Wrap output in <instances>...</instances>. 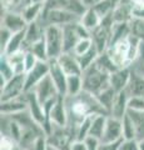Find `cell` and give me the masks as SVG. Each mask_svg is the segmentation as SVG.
<instances>
[{"label": "cell", "mask_w": 144, "mask_h": 150, "mask_svg": "<svg viewBox=\"0 0 144 150\" xmlns=\"http://www.w3.org/2000/svg\"><path fill=\"white\" fill-rule=\"evenodd\" d=\"M21 50H25V30L20 33H15L13 35L10 43H9L5 53L3 55H10L14 53H18V51H21Z\"/></svg>", "instance_id": "cell-31"}, {"label": "cell", "mask_w": 144, "mask_h": 150, "mask_svg": "<svg viewBox=\"0 0 144 150\" xmlns=\"http://www.w3.org/2000/svg\"><path fill=\"white\" fill-rule=\"evenodd\" d=\"M0 110H1V115H5V116H13V115L20 114L23 111H26L28 104L25 99V94L20 98H16V99L1 103Z\"/></svg>", "instance_id": "cell-22"}, {"label": "cell", "mask_w": 144, "mask_h": 150, "mask_svg": "<svg viewBox=\"0 0 144 150\" xmlns=\"http://www.w3.org/2000/svg\"><path fill=\"white\" fill-rule=\"evenodd\" d=\"M101 0H83V3H84V5L89 9V8H94L96 4H99Z\"/></svg>", "instance_id": "cell-50"}, {"label": "cell", "mask_w": 144, "mask_h": 150, "mask_svg": "<svg viewBox=\"0 0 144 150\" xmlns=\"http://www.w3.org/2000/svg\"><path fill=\"white\" fill-rule=\"evenodd\" d=\"M49 63V76L52 78L55 88L58 90L59 96H67V80L68 76L64 70L59 65L57 59L48 60Z\"/></svg>", "instance_id": "cell-11"}, {"label": "cell", "mask_w": 144, "mask_h": 150, "mask_svg": "<svg viewBox=\"0 0 144 150\" xmlns=\"http://www.w3.org/2000/svg\"><path fill=\"white\" fill-rule=\"evenodd\" d=\"M96 64L99 65V67L103 69V70H105L106 73H109V74H111L113 71H115L118 68L115 67V64L113 63V60L110 59V56H109V54L106 53H101V54H99V56H98V59H96V62H95Z\"/></svg>", "instance_id": "cell-37"}, {"label": "cell", "mask_w": 144, "mask_h": 150, "mask_svg": "<svg viewBox=\"0 0 144 150\" xmlns=\"http://www.w3.org/2000/svg\"><path fill=\"white\" fill-rule=\"evenodd\" d=\"M44 25H57V26H65L73 23L80 21V16L75 15L73 13H68L58 9H45L44 14L41 16Z\"/></svg>", "instance_id": "cell-8"}, {"label": "cell", "mask_w": 144, "mask_h": 150, "mask_svg": "<svg viewBox=\"0 0 144 150\" xmlns=\"http://www.w3.org/2000/svg\"><path fill=\"white\" fill-rule=\"evenodd\" d=\"M122 125H123V139L124 140H137V135H138L137 126L128 112L122 120Z\"/></svg>", "instance_id": "cell-34"}, {"label": "cell", "mask_w": 144, "mask_h": 150, "mask_svg": "<svg viewBox=\"0 0 144 150\" xmlns=\"http://www.w3.org/2000/svg\"><path fill=\"white\" fill-rule=\"evenodd\" d=\"M70 150H88V149L84 140H74L70 146Z\"/></svg>", "instance_id": "cell-49"}, {"label": "cell", "mask_w": 144, "mask_h": 150, "mask_svg": "<svg viewBox=\"0 0 144 150\" xmlns=\"http://www.w3.org/2000/svg\"><path fill=\"white\" fill-rule=\"evenodd\" d=\"M128 110L144 112V96H131L128 101Z\"/></svg>", "instance_id": "cell-41"}, {"label": "cell", "mask_w": 144, "mask_h": 150, "mask_svg": "<svg viewBox=\"0 0 144 150\" xmlns=\"http://www.w3.org/2000/svg\"><path fill=\"white\" fill-rule=\"evenodd\" d=\"M48 143L50 146L58 150H70L74 140H77L75 133L70 126H54L52 134L48 135Z\"/></svg>", "instance_id": "cell-7"}, {"label": "cell", "mask_w": 144, "mask_h": 150, "mask_svg": "<svg viewBox=\"0 0 144 150\" xmlns=\"http://www.w3.org/2000/svg\"><path fill=\"white\" fill-rule=\"evenodd\" d=\"M18 146H20L19 143H16L11 137H9L6 134H1V139H0V150H14Z\"/></svg>", "instance_id": "cell-43"}, {"label": "cell", "mask_w": 144, "mask_h": 150, "mask_svg": "<svg viewBox=\"0 0 144 150\" xmlns=\"http://www.w3.org/2000/svg\"><path fill=\"white\" fill-rule=\"evenodd\" d=\"M93 48V41L90 38H85V39H82L79 43L75 45V48L72 51V54H74L78 58V56H82L83 54L88 53L90 49Z\"/></svg>", "instance_id": "cell-39"}, {"label": "cell", "mask_w": 144, "mask_h": 150, "mask_svg": "<svg viewBox=\"0 0 144 150\" xmlns=\"http://www.w3.org/2000/svg\"><path fill=\"white\" fill-rule=\"evenodd\" d=\"M13 35L14 34L10 30H8V29H5V28L1 26V30H0V49H1V55L5 53V50L8 48L9 43H10Z\"/></svg>", "instance_id": "cell-42"}, {"label": "cell", "mask_w": 144, "mask_h": 150, "mask_svg": "<svg viewBox=\"0 0 144 150\" xmlns=\"http://www.w3.org/2000/svg\"><path fill=\"white\" fill-rule=\"evenodd\" d=\"M84 142L87 144V149L88 150H99L100 146V140L96 139V138H93V137H88L84 139Z\"/></svg>", "instance_id": "cell-47"}, {"label": "cell", "mask_w": 144, "mask_h": 150, "mask_svg": "<svg viewBox=\"0 0 144 150\" xmlns=\"http://www.w3.org/2000/svg\"><path fill=\"white\" fill-rule=\"evenodd\" d=\"M33 91L36 94V96H38V99L40 100L41 104H44V103H46L50 99H54V98L59 96L57 88H55L52 78H50L49 75L45 76L43 80L34 88Z\"/></svg>", "instance_id": "cell-16"}, {"label": "cell", "mask_w": 144, "mask_h": 150, "mask_svg": "<svg viewBox=\"0 0 144 150\" xmlns=\"http://www.w3.org/2000/svg\"><path fill=\"white\" fill-rule=\"evenodd\" d=\"M31 4H45L46 0H30Z\"/></svg>", "instance_id": "cell-51"}, {"label": "cell", "mask_w": 144, "mask_h": 150, "mask_svg": "<svg viewBox=\"0 0 144 150\" xmlns=\"http://www.w3.org/2000/svg\"><path fill=\"white\" fill-rule=\"evenodd\" d=\"M98 56H99V51L96 50V48H95L94 45H93V48H92L89 51H88V53L83 54L82 56H78L77 59H78L79 64H80L82 70L84 71V70H87L88 68L92 67V65L96 62Z\"/></svg>", "instance_id": "cell-35"}, {"label": "cell", "mask_w": 144, "mask_h": 150, "mask_svg": "<svg viewBox=\"0 0 144 150\" xmlns=\"http://www.w3.org/2000/svg\"><path fill=\"white\" fill-rule=\"evenodd\" d=\"M94 96H95V99L98 100V103L104 108V110L108 112V115H109L111 105H113L114 99H115V96H117V91H115L110 85H106L104 89H101L98 94H95Z\"/></svg>", "instance_id": "cell-24"}, {"label": "cell", "mask_w": 144, "mask_h": 150, "mask_svg": "<svg viewBox=\"0 0 144 150\" xmlns=\"http://www.w3.org/2000/svg\"><path fill=\"white\" fill-rule=\"evenodd\" d=\"M8 60V63L10 64V67L14 70L15 75H21V74H26V69H25V50L18 51L10 55H4Z\"/></svg>", "instance_id": "cell-25"}, {"label": "cell", "mask_w": 144, "mask_h": 150, "mask_svg": "<svg viewBox=\"0 0 144 150\" xmlns=\"http://www.w3.org/2000/svg\"><path fill=\"white\" fill-rule=\"evenodd\" d=\"M59 65L67 74V76H72V75H82L83 70L79 64L77 56L72 53H63L57 59Z\"/></svg>", "instance_id": "cell-20"}, {"label": "cell", "mask_w": 144, "mask_h": 150, "mask_svg": "<svg viewBox=\"0 0 144 150\" xmlns=\"http://www.w3.org/2000/svg\"><path fill=\"white\" fill-rule=\"evenodd\" d=\"M25 99L28 104V111H29L30 116L34 119L36 124H39L43 128V124L45 121V112H44V106L38 99L36 94L31 90L25 93Z\"/></svg>", "instance_id": "cell-15"}, {"label": "cell", "mask_w": 144, "mask_h": 150, "mask_svg": "<svg viewBox=\"0 0 144 150\" xmlns=\"http://www.w3.org/2000/svg\"><path fill=\"white\" fill-rule=\"evenodd\" d=\"M120 150H139L138 140H124Z\"/></svg>", "instance_id": "cell-48"}, {"label": "cell", "mask_w": 144, "mask_h": 150, "mask_svg": "<svg viewBox=\"0 0 144 150\" xmlns=\"http://www.w3.org/2000/svg\"><path fill=\"white\" fill-rule=\"evenodd\" d=\"M133 0H120L113 13L114 23H131L133 20Z\"/></svg>", "instance_id": "cell-23"}, {"label": "cell", "mask_w": 144, "mask_h": 150, "mask_svg": "<svg viewBox=\"0 0 144 150\" xmlns=\"http://www.w3.org/2000/svg\"><path fill=\"white\" fill-rule=\"evenodd\" d=\"M113 26H114V19H113V14H111V15H108L106 18L101 19L100 25L94 31H92L90 39L93 41V45L99 51V54L105 53L109 49L111 43Z\"/></svg>", "instance_id": "cell-4"}, {"label": "cell", "mask_w": 144, "mask_h": 150, "mask_svg": "<svg viewBox=\"0 0 144 150\" xmlns=\"http://www.w3.org/2000/svg\"><path fill=\"white\" fill-rule=\"evenodd\" d=\"M44 31H45V25L43 20H41V18L34 23L28 24L25 29V50L33 44L38 43L39 40L44 39Z\"/></svg>", "instance_id": "cell-19"}, {"label": "cell", "mask_w": 144, "mask_h": 150, "mask_svg": "<svg viewBox=\"0 0 144 150\" xmlns=\"http://www.w3.org/2000/svg\"><path fill=\"white\" fill-rule=\"evenodd\" d=\"M63 36H64V53H72L75 45L82 39L90 38V33L80 24V21L73 23L63 26Z\"/></svg>", "instance_id": "cell-6"}, {"label": "cell", "mask_w": 144, "mask_h": 150, "mask_svg": "<svg viewBox=\"0 0 144 150\" xmlns=\"http://www.w3.org/2000/svg\"><path fill=\"white\" fill-rule=\"evenodd\" d=\"M25 94V74L15 75L1 89V103L20 98Z\"/></svg>", "instance_id": "cell-9"}, {"label": "cell", "mask_w": 144, "mask_h": 150, "mask_svg": "<svg viewBox=\"0 0 144 150\" xmlns=\"http://www.w3.org/2000/svg\"><path fill=\"white\" fill-rule=\"evenodd\" d=\"M129 94L127 90L117 93V96L114 99V103L111 105V109L109 112V116L115 118L118 120H123V118L128 112V101H129Z\"/></svg>", "instance_id": "cell-21"}, {"label": "cell", "mask_w": 144, "mask_h": 150, "mask_svg": "<svg viewBox=\"0 0 144 150\" xmlns=\"http://www.w3.org/2000/svg\"><path fill=\"white\" fill-rule=\"evenodd\" d=\"M49 120L52 123L53 128L54 126H68L69 118H68V110L65 105V96H58L55 104L53 105L52 110L49 112Z\"/></svg>", "instance_id": "cell-13"}, {"label": "cell", "mask_w": 144, "mask_h": 150, "mask_svg": "<svg viewBox=\"0 0 144 150\" xmlns=\"http://www.w3.org/2000/svg\"><path fill=\"white\" fill-rule=\"evenodd\" d=\"M83 91L82 75H72L67 80V96H75Z\"/></svg>", "instance_id": "cell-33"}, {"label": "cell", "mask_w": 144, "mask_h": 150, "mask_svg": "<svg viewBox=\"0 0 144 150\" xmlns=\"http://www.w3.org/2000/svg\"><path fill=\"white\" fill-rule=\"evenodd\" d=\"M138 143H139V150H144V139L138 140Z\"/></svg>", "instance_id": "cell-52"}, {"label": "cell", "mask_w": 144, "mask_h": 150, "mask_svg": "<svg viewBox=\"0 0 144 150\" xmlns=\"http://www.w3.org/2000/svg\"><path fill=\"white\" fill-rule=\"evenodd\" d=\"M100 23H101L100 16L96 14V11L93 8L87 9V11L83 14L80 18V24L84 26L90 34H92V31H94L96 28L100 25Z\"/></svg>", "instance_id": "cell-27"}, {"label": "cell", "mask_w": 144, "mask_h": 150, "mask_svg": "<svg viewBox=\"0 0 144 150\" xmlns=\"http://www.w3.org/2000/svg\"><path fill=\"white\" fill-rule=\"evenodd\" d=\"M132 35V26L131 23H114L113 33H111V44L117 43Z\"/></svg>", "instance_id": "cell-30"}, {"label": "cell", "mask_w": 144, "mask_h": 150, "mask_svg": "<svg viewBox=\"0 0 144 150\" xmlns=\"http://www.w3.org/2000/svg\"><path fill=\"white\" fill-rule=\"evenodd\" d=\"M123 142L124 139L118 140V142H113V143H100L99 150H120Z\"/></svg>", "instance_id": "cell-46"}, {"label": "cell", "mask_w": 144, "mask_h": 150, "mask_svg": "<svg viewBox=\"0 0 144 150\" xmlns=\"http://www.w3.org/2000/svg\"><path fill=\"white\" fill-rule=\"evenodd\" d=\"M28 51L33 53L36 58H38L39 62H48L49 58H48V50H46V44H45V40L41 39L39 40L38 43L33 44L31 46L26 49Z\"/></svg>", "instance_id": "cell-36"}, {"label": "cell", "mask_w": 144, "mask_h": 150, "mask_svg": "<svg viewBox=\"0 0 144 150\" xmlns=\"http://www.w3.org/2000/svg\"><path fill=\"white\" fill-rule=\"evenodd\" d=\"M119 1L120 0H101V1L99 4H96L93 9L96 11V14L100 16V19H104L114 13Z\"/></svg>", "instance_id": "cell-32"}, {"label": "cell", "mask_w": 144, "mask_h": 150, "mask_svg": "<svg viewBox=\"0 0 144 150\" xmlns=\"http://www.w3.org/2000/svg\"><path fill=\"white\" fill-rule=\"evenodd\" d=\"M23 150H24V149H23Z\"/></svg>", "instance_id": "cell-53"}, {"label": "cell", "mask_w": 144, "mask_h": 150, "mask_svg": "<svg viewBox=\"0 0 144 150\" xmlns=\"http://www.w3.org/2000/svg\"><path fill=\"white\" fill-rule=\"evenodd\" d=\"M14 76H15V74H14L13 68L10 67V64L8 63L5 56L1 55L0 56V78L4 79L5 81H9Z\"/></svg>", "instance_id": "cell-38"}, {"label": "cell", "mask_w": 144, "mask_h": 150, "mask_svg": "<svg viewBox=\"0 0 144 150\" xmlns=\"http://www.w3.org/2000/svg\"><path fill=\"white\" fill-rule=\"evenodd\" d=\"M44 10H45V4H29L28 6L23 9L20 14L25 19L28 24H30V23L39 20L43 16Z\"/></svg>", "instance_id": "cell-26"}, {"label": "cell", "mask_w": 144, "mask_h": 150, "mask_svg": "<svg viewBox=\"0 0 144 150\" xmlns=\"http://www.w3.org/2000/svg\"><path fill=\"white\" fill-rule=\"evenodd\" d=\"M1 26L10 30L13 34L24 31L28 26V23L23 15L18 11H4L1 15Z\"/></svg>", "instance_id": "cell-14"}, {"label": "cell", "mask_w": 144, "mask_h": 150, "mask_svg": "<svg viewBox=\"0 0 144 150\" xmlns=\"http://www.w3.org/2000/svg\"><path fill=\"white\" fill-rule=\"evenodd\" d=\"M49 75V63L39 62L35 67L25 74V93L34 90V88Z\"/></svg>", "instance_id": "cell-12"}, {"label": "cell", "mask_w": 144, "mask_h": 150, "mask_svg": "<svg viewBox=\"0 0 144 150\" xmlns=\"http://www.w3.org/2000/svg\"><path fill=\"white\" fill-rule=\"evenodd\" d=\"M48 149H49L48 138H46V135H41V137L36 138V140L33 143L29 150H48Z\"/></svg>", "instance_id": "cell-44"}, {"label": "cell", "mask_w": 144, "mask_h": 150, "mask_svg": "<svg viewBox=\"0 0 144 150\" xmlns=\"http://www.w3.org/2000/svg\"><path fill=\"white\" fill-rule=\"evenodd\" d=\"M38 63H39L38 58H36L33 53L25 50V69H26V73L29 71V70L33 69Z\"/></svg>", "instance_id": "cell-45"}, {"label": "cell", "mask_w": 144, "mask_h": 150, "mask_svg": "<svg viewBox=\"0 0 144 150\" xmlns=\"http://www.w3.org/2000/svg\"><path fill=\"white\" fill-rule=\"evenodd\" d=\"M132 34L144 41V19H133L131 21Z\"/></svg>", "instance_id": "cell-40"}, {"label": "cell", "mask_w": 144, "mask_h": 150, "mask_svg": "<svg viewBox=\"0 0 144 150\" xmlns=\"http://www.w3.org/2000/svg\"><path fill=\"white\" fill-rule=\"evenodd\" d=\"M44 40L48 50V58L58 59L64 53L63 28L57 25H46L44 31Z\"/></svg>", "instance_id": "cell-5"}, {"label": "cell", "mask_w": 144, "mask_h": 150, "mask_svg": "<svg viewBox=\"0 0 144 150\" xmlns=\"http://www.w3.org/2000/svg\"><path fill=\"white\" fill-rule=\"evenodd\" d=\"M131 78H132V69L131 68L117 69L115 71L109 74V85L117 93L124 91L125 89L128 88Z\"/></svg>", "instance_id": "cell-17"}, {"label": "cell", "mask_w": 144, "mask_h": 150, "mask_svg": "<svg viewBox=\"0 0 144 150\" xmlns=\"http://www.w3.org/2000/svg\"><path fill=\"white\" fill-rule=\"evenodd\" d=\"M83 78V90L95 95L101 89L109 85V73L103 70L96 63H94L82 74Z\"/></svg>", "instance_id": "cell-3"}, {"label": "cell", "mask_w": 144, "mask_h": 150, "mask_svg": "<svg viewBox=\"0 0 144 150\" xmlns=\"http://www.w3.org/2000/svg\"><path fill=\"white\" fill-rule=\"evenodd\" d=\"M65 105H67L68 118H69L68 126H70L74 130V133H75L78 125L88 116L95 115V114L108 115V112L98 103L95 96L84 90L75 96H65Z\"/></svg>", "instance_id": "cell-1"}, {"label": "cell", "mask_w": 144, "mask_h": 150, "mask_svg": "<svg viewBox=\"0 0 144 150\" xmlns=\"http://www.w3.org/2000/svg\"><path fill=\"white\" fill-rule=\"evenodd\" d=\"M45 9H58L68 13H73L80 16L87 11V6L83 0H46Z\"/></svg>", "instance_id": "cell-10"}, {"label": "cell", "mask_w": 144, "mask_h": 150, "mask_svg": "<svg viewBox=\"0 0 144 150\" xmlns=\"http://www.w3.org/2000/svg\"><path fill=\"white\" fill-rule=\"evenodd\" d=\"M140 43L142 40L132 34L123 40L111 44L109 49L106 50V53L109 54L110 59L113 60V63L118 69L131 68L138 58Z\"/></svg>", "instance_id": "cell-2"}, {"label": "cell", "mask_w": 144, "mask_h": 150, "mask_svg": "<svg viewBox=\"0 0 144 150\" xmlns=\"http://www.w3.org/2000/svg\"><path fill=\"white\" fill-rule=\"evenodd\" d=\"M109 115L105 114H96L94 115L92 121V126H90V131H89V137L96 138L101 140L104 135V130H105V125H106V120H108Z\"/></svg>", "instance_id": "cell-28"}, {"label": "cell", "mask_w": 144, "mask_h": 150, "mask_svg": "<svg viewBox=\"0 0 144 150\" xmlns=\"http://www.w3.org/2000/svg\"><path fill=\"white\" fill-rule=\"evenodd\" d=\"M122 139H123L122 120H118L115 118H111V116H108L105 130H104V135H103V138H101L100 142L101 143H113V142H118V140H122Z\"/></svg>", "instance_id": "cell-18"}, {"label": "cell", "mask_w": 144, "mask_h": 150, "mask_svg": "<svg viewBox=\"0 0 144 150\" xmlns=\"http://www.w3.org/2000/svg\"><path fill=\"white\" fill-rule=\"evenodd\" d=\"M125 90L129 96H144V78L132 71L131 81Z\"/></svg>", "instance_id": "cell-29"}]
</instances>
